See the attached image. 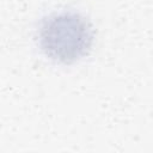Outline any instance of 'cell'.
I'll use <instances>...</instances> for the list:
<instances>
[{
	"instance_id": "obj_1",
	"label": "cell",
	"mask_w": 153,
	"mask_h": 153,
	"mask_svg": "<svg viewBox=\"0 0 153 153\" xmlns=\"http://www.w3.org/2000/svg\"><path fill=\"white\" fill-rule=\"evenodd\" d=\"M93 43V29L82 14L61 11L48 16L38 30V44L51 61L71 65L85 57Z\"/></svg>"
}]
</instances>
